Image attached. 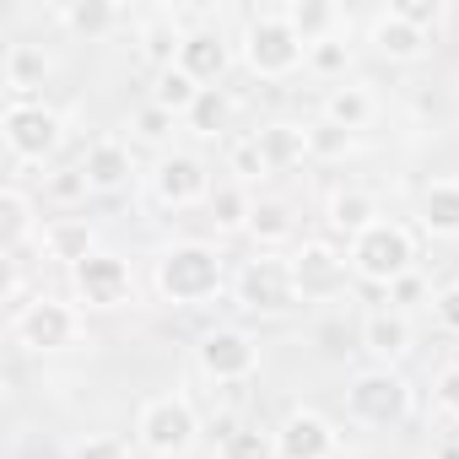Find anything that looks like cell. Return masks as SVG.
I'll return each mask as SVG.
<instances>
[{
	"label": "cell",
	"instance_id": "cell-1",
	"mask_svg": "<svg viewBox=\"0 0 459 459\" xmlns=\"http://www.w3.org/2000/svg\"><path fill=\"white\" fill-rule=\"evenodd\" d=\"M157 287L173 303H205L221 292V255L205 244H178L157 260Z\"/></svg>",
	"mask_w": 459,
	"mask_h": 459
},
{
	"label": "cell",
	"instance_id": "cell-2",
	"mask_svg": "<svg viewBox=\"0 0 459 459\" xmlns=\"http://www.w3.org/2000/svg\"><path fill=\"white\" fill-rule=\"evenodd\" d=\"M411 260H416V249H411V233L400 221H373L368 233L351 238V271L368 281L394 287L400 276H411Z\"/></svg>",
	"mask_w": 459,
	"mask_h": 459
},
{
	"label": "cell",
	"instance_id": "cell-3",
	"mask_svg": "<svg viewBox=\"0 0 459 459\" xmlns=\"http://www.w3.org/2000/svg\"><path fill=\"white\" fill-rule=\"evenodd\" d=\"M244 55H249V65L260 76H287V71H298L308 60V44L292 33L287 17H255L249 33H244Z\"/></svg>",
	"mask_w": 459,
	"mask_h": 459
},
{
	"label": "cell",
	"instance_id": "cell-4",
	"mask_svg": "<svg viewBox=\"0 0 459 459\" xmlns=\"http://www.w3.org/2000/svg\"><path fill=\"white\" fill-rule=\"evenodd\" d=\"M6 146H12V157L44 162V157L60 146V114H55V108H44V103L17 98V103L6 108Z\"/></svg>",
	"mask_w": 459,
	"mask_h": 459
},
{
	"label": "cell",
	"instance_id": "cell-5",
	"mask_svg": "<svg viewBox=\"0 0 459 459\" xmlns=\"http://www.w3.org/2000/svg\"><path fill=\"white\" fill-rule=\"evenodd\" d=\"M346 400H351V416H357V421H373V427H389V421H400V416L411 411V389H405V378L389 373V368L362 373Z\"/></svg>",
	"mask_w": 459,
	"mask_h": 459
},
{
	"label": "cell",
	"instance_id": "cell-6",
	"mask_svg": "<svg viewBox=\"0 0 459 459\" xmlns=\"http://www.w3.org/2000/svg\"><path fill=\"white\" fill-rule=\"evenodd\" d=\"M141 443L152 454H184L195 443V411H189V400H173V394L152 400L141 411Z\"/></svg>",
	"mask_w": 459,
	"mask_h": 459
},
{
	"label": "cell",
	"instance_id": "cell-7",
	"mask_svg": "<svg viewBox=\"0 0 459 459\" xmlns=\"http://www.w3.org/2000/svg\"><path fill=\"white\" fill-rule=\"evenodd\" d=\"M12 330H17V341L33 346V351H60V346H71V335H76V314H71L65 303H55V298H39V303H28V308L12 319Z\"/></svg>",
	"mask_w": 459,
	"mask_h": 459
},
{
	"label": "cell",
	"instance_id": "cell-8",
	"mask_svg": "<svg viewBox=\"0 0 459 459\" xmlns=\"http://www.w3.org/2000/svg\"><path fill=\"white\" fill-rule=\"evenodd\" d=\"M292 287L298 298H341L346 292V255L330 244H303L292 260Z\"/></svg>",
	"mask_w": 459,
	"mask_h": 459
},
{
	"label": "cell",
	"instance_id": "cell-9",
	"mask_svg": "<svg viewBox=\"0 0 459 459\" xmlns=\"http://www.w3.org/2000/svg\"><path fill=\"white\" fill-rule=\"evenodd\" d=\"M238 292L255 314H281L298 303V287H292V260H255L244 276H238Z\"/></svg>",
	"mask_w": 459,
	"mask_h": 459
},
{
	"label": "cell",
	"instance_id": "cell-10",
	"mask_svg": "<svg viewBox=\"0 0 459 459\" xmlns=\"http://www.w3.org/2000/svg\"><path fill=\"white\" fill-rule=\"evenodd\" d=\"M71 276H76L82 303H92V308H114L130 298V265L114 255H87L82 265H71Z\"/></svg>",
	"mask_w": 459,
	"mask_h": 459
},
{
	"label": "cell",
	"instance_id": "cell-11",
	"mask_svg": "<svg viewBox=\"0 0 459 459\" xmlns=\"http://www.w3.org/2000/svg\"><path fill=\"white\" fill-rule=\"evenodd\" d=\"M255 341L244 335V330H211L205 341H200V368L211 373V378H221V384H238V378H249L255 373Z\"/></svg>",
	"mask_w": 459,
	"mask_h": 459
},
{
	"label": "cell",
	"instance_id": "cell-12",
	"mask_svg": "<svg viewBox=\"0 0 459 459\" xmlns=\"http://www.w3.org/2000/svg\"><path fill=\"white\" fill-rule=\"evenodd\" d=\"M276 454L281 459H330L335 454V427L314 411H292L276 432Z\"/></svg>",
	"mask_w": 459,
	"mask_h": 459
},
{
	"label": "cell",
	"instance_id": "cell-13",
	"mask_svg": "<svg viewBox=\"0 0 459 459\" xmlns=\"http://www.w3.org/2000/svg\"><path fill=\"white\" fill-rule=\"evenodd\" d=\"M157 195H162L168 205H189V200H200V195H211V178H205V162H200V157H184V152H173V157H162V168H157Z\"/></svg>",
	"mask_w": 459,
	"mask_h": 459
},
{
	"label": "cell",
	"instance_id": "cell-14",
	"mask_svg": "<svg viewBox=\"0 0 459 459\" xmlns=\"http://www.w3.org/2000/svg\"><path fill=\"white\" fill-rule=\"evenodd\" d=\"M178 71H189L200 87H211L221 71H227V44H221V33H184V49H178Z\"/></svg>",
	"mask_w": 459,
	"mask_h": 459
},
{
	"label": "cell",
	"instance_id": "cell-15",
	"mask_svg": "<svg viewBox=\"0 0 459 459\" xmlns=\"http://www.w3.org/2000/svg\"><path fill=\"white\" fill-rule=\"evenodd\" d=\"M362 341H368V351H378V357H405V351H411V325H405L400 308H378V314H368Z\"/></svg>",
	"mask_w": 459,
	"mask_h": 459
},
{
	"label": "cell",
	"instance_id": "cell-16",
	"mask_svg": "<svg viewBox=\"0 0 459 459\" xmlns=\"http://www.w3.org/2000/svg\"><path fill=\"white\" fill-rule=\"evenodd\" d=\"M421 227L437 238H459V184H427L421 189Z\"/></svg>",
	"mask_w": 459,
	"mask_h": 459
},
{
	"label": "cell",
	"instance_id": "cell-17",
	"mask_svg": "<svg viewBox=\"0 0 459 459\" xmlns=\"http://www.w3.org/2000/svg\"><path fill=\"white\" fill-rule=\"evenodd\" d=\"M82 173H87L92 189H119V184L130 178V152H125L119 141H98V146L82 157Z\"/></svg>",
	"mask_w": 459,
	"mask_h": 459
},
{
	"label": "cell",
	"instance_id": "cell-18",
	"mask_svg": "<svg viewBox=\"0 0 459 459\" xmlns=\"http://www.w3.org/2000/svg\"><path fill=\"white\" fill-rule=\"evenodd\" d=\"M281 17L292 22V33H298L308 49H314V44H325V39H330V28L341 22V12H335V6H325V0H298V6H287Z\"/></svg>",
	"mask_w": 459,
	"mask_h": 459
},
{
	"label": "cell",
	"instance_id": "cell-19",
	"mask_svg": "<svg viewBox=\"0 0 459 459\" xmlns=\"http://www.w3.org/2000/svg\"><path fill=\"white\" fill-rule=\"evenodd\" d=\"M195 98H200V82H195L189 71H178V65L157 71V87H152V103H157V108H168V114H189Z\"/></svg>",
	"mask_w": 459,
	"mask_h": 459
},
{
	"label": "cell",
	"instance_id": "cell-20",
	"mask_svg": "<svg viewBox=\"0 0 459 459\" xmlns=\"http://www.w3.org/2000/svg\"><path fill=\"white\" fill-rule=\"evenodd\" d=\"M184 119H189L195 135H221L227 119H233V98H227L221 87H200V98H195V108Z\"/></svg>",
	"mask_w": 459,
	"mask_h": 459
},
{
	"label": "cell",
	"instance_id": "cell-21",
	"mask_svg": "<svg viewBox=\"0 0 459 459\" xmlns=\"http://www.w3.org/2000/svg\"><path fill=\"white\" fill-rule=\"evenodd\" d=\"M373 44H378V55H389V60H416V55L427 49V33H416V28L400 22V17H384V22L373 28Z\"/></svg>",
	"mask_w": 459,
	"mask_h": 459
},
{
	"label": "cell",
	"instance_id": "cell-22",
	"mask_svg": "<svg viewBox=\"0 0 459 459\" xmlns=\"http://www.w3.org/2000/svg\"><path fill=\"white\" fill-rule=\"evenodd\" d=\"M325 119L341 125V130H362V125L373 119V98H368L362 87H335V92L325 98Z\"/></svg>",
	"mask_w": 459,
	"mask_h": 459
},
{
	"label": "cell",
	"instance_id": "cell-23",
	"mask_svg": "<svg viewBox=\"0 0 459 459\" xmlns=\"http://www.w3.org/2000/svg\"><path fill=\"white\" fill-rule=\"evenodd\" d=\"M330 221L357 238V233H368V227L378 221V211H373V200L362 189H341V195H330Z\"/></svg>",
	"mask_w": 459,
	"mask_h": 459
},
{
	"label": "cell",
	"instance_id": "cell-24",
	"mask_svg": "<svg viewBox=\"0 0 459 459\" xmlns=\"http://www.w3.org/2000/svg\"><path fill=\"white\" fill-rule=\"evenodd\" d=\"M260 141V152H265V168L271 173H281L287 162H298L308 146H303V130H292V125H271V130H260L255 135Z\"/></svg>",
	"mask_w": 459,
	"mask_h": 459
},
{
	"label": "cell",
	"instance_id": "cell-25",
	"mask_svg": "<svg viewBox=\"0 0 459 459\" xmlns=\"http://www.w3.org/2000/svg\"><path fill=\"white\" fill-rule=\"evenodd\" d=\"M221 459H281L276 454V437L260 432V427H233L221 437Z\"/></svg>",
	"mask_w": 459,
	"mask_h": 459
},
{
	"label": "cell",
	"instance_id": "cell-26",
	"mask_svg": "<svg viewBox=\"0 0 459 459\" xmlns=\"http://www.w3.org/2000/svg\"><path fill=\"white\" fill-rule=\"evenodd\" d=\"M249 216H255V205H249V195L238 184L211 189V221L216 227H249Z\"/></svg>",
	"mask_w": 459,
	"mask_h": 459
},
{
	"label": "cell",
	"instance_id": "cell-27",
	"mask_svg": "<svg viewBox=\"0 0 459 459\" xmlns=\"http://www.w3.org/2000/svg\"><path fill=\"white\" fill-rule=\"evenodd\" d=\"M0 238H6V255H22V238H28V195L22 189H6L0 195Z\"/></svg>",
	"mask_w": 459,
	"mask_h": 459
},
{
	"label": "cell",
	"instance_id": "cell-28",
	"mask_svg": "<svg viewBox=\"0 0 459 459\" xmlns=\"http://www.w3.org/2000/svg\"><path fill=\"white\" fill-rule=\"evenodd\" d=\"M249 233H255L260 244H281V238L292 233V211H287L281 200H260L255 216H249Z\"/></svg>",
	"mask_w": 459,
	"mask_h": 459
},
{
	"label": "cell",
	"instance_id": "cell-29",
	"mask_svg": "<svg viewBox=\"0 0 459 459\" xmlns=\"http://www.w3.org/2000/svg\"><path fill=\"white\" fill-rule=\"evenodd\" d=\"M303 146H308L314 157L335 162V157H346V152H351V130H341V125L319 119V125H308V130H303Z\"/></svg>",
	"mask_w": 459,
	"mask_h": 459
},
{
	"label": "cell",
	"instance_id": "cell-30",
	"mask_svg": "<svg viewBox=\"0 0 459 459\" xmlns=\"http://www.w3.org/2000/svg\"><path fill=\"white\" fill-rule=\"evenodd\" d=\"M49 249H55L60 260L82 265V260L92 255V233H87V227H55V233H49Z\"/></svg>",
	"mask_w": 459,
	"mask_h": 459
},
{
	"label": "cell",
	"instance_id": "cell-31",
	"mask_svg": "<svg viewBox=\"0 0 459 459\" xmlns=\"http://www.w3.org/2000/svg\"><path fill=\"white\" fill-rule=\"evenodd\" d=\"M173 49H184V33H178L173 22H152V28H146V55L168 71V65H173Z\"/></svg>",
	"mask_w": 459,
	"mask_h": 459
},
{
	"label": "cell",
	"instance_id": "cell-32",
	"mask_svg": "<svg viewBox=\"0 0 459 459\" xmlns=\"http://www.w3.org/2000/svg\"><path fill=\"white\" fill-rule=\"evenodd\" d=\"M114 6H103V0H92V6H65V22L76 28V33H103V28H114Z\"/></svg>",
	"mask_w": 459,
	"mask_h": 459
},
{
	"label": "cell",
	"instance_id": "cell-33",
	"mask_svg": "<svg viewBox=\"0 0 459 459\" xmlns=\"http://www.w3.org/2000/svg\"><path fill=\"white\" fill-rule=\"evenodd\" d=\"M389 17H400V22H411L416 33H427V28L437 22V0H400Z\"/></svg>",
	"mask_w": 459,
	"mask_h": 459
},
{
	"label": "cell",
	"instance_id": "cell-34",
	"mask_svg": "<svg viewBox=\"0 0 459 459\" xmlns=\"http://www.w3.org/2000/svg\"><path fill=\"white\" fill-rule=\"evenodd\" d=\"M168 130H173V114H168V108H157V103H146V108L135 114V135H141V141H162Z\"/></svg>",
	"mask_w": 459,
	"mask_h": 459
},
{
	"label": "cell",
	"instance_id": "cell-35",
	"mask_svg": "<svg viewBox=\"0 0 459 459\" xmlns=\"http://www.w3.org/2000/svg\"><path fill=\"white\" fill-rule=\"evenodd\" d=\"M233 168H238L244 178H265V173H271V168H265V152H260V141H255V135L233 146Z\"/></svg>",
	"mask_w": 459,
	"mask_h": 459
},
{
	"label": "cell",
	"instance_id": "cell-36",
	"mask_svg": "<svg viewBox=\"0 0 459 459\" xmlns=\"http://www.w3.org/2000/svg\"><path fill=\"white\" fill-rule=\"evenodd\" d=\"M308 65H314V71H325V76H335V71H346V44H335V39H325V44H314V49H308Z\"/></svg>",
	"mask_w": 459,
	"mask_h": 459
},
{
	"label": "cell",
	"instance_id": "cell-37",
	"mask_svg": "<svg viewBox=\"0 0 459 459\" xmlns=\"http://www.w3.org/2000/svg\"><path fill=\"white\" fill-rule=\"evenodd\" d=\"M44 71H49V65H44L33 49H12V87H17V92H28V82L44 76Z\"/></svg>",
	"mask_w": 459,
	"mask_h": 459
},
{
	"label": "cell",
	"instance_id": "cell-38",
	"mask_svg": "<svg viewBox=\"0 0 459 459\" xmlns=\"http://www.w3.org/2000/svg\"><path fill=\"white\" fill-rule=\"evenodd\" d=\"M432 314H437V325H443L448 335H459V287H443V292L432 298Z\"/></svg>",
	"mask_w": 459,
	"mask_h": 459
},
{
	"label": "cell",
	"instance_id": "cell-39",
	"mask_svg": "<svg viewBox=\"0 0 459 459\" xmlns=\"http://www.w3.org/2000/svg\"><path fill=\"white\" fill-rule=\"evenodd\" d=\"M437 405H443L448 416H459V362L437 373Z\"/></svg>",
	"mask_w": 459,
	"mask_h": 459
},
{
	"label": "cell",
	"instance_id": "cell-40",
	"mask_svg": "<svg viewBox=\"0 0 459 459\" xmlns=\"http://www.w3.org/2000/svg\"><path fill=\"white\" fill-rule=\"evenodd\" d=\"M71 459H125V443H114V437H87Z\"/></svg>",
	"mask_w": 459,
	"mask_h": 459
},
{
	"label": "cell",
	"instance_id": "cell-41",
	"mask_svg": "<svg viewBox=\"0 0 459 459\" xmlns=\"http://www.w3.org/2000/svg\"><path fill=\"white\" fill-rule=\"evenodd\" d=\"M87 189H92V184H87V173H82V168H71V173H60V178H55V195H60V200H76V195H87Z\"/></svg>",
	"mask_w": 459,
	"mask_h": 459
},
{
	"label": "cell",
	"instance_id": "cell-42",
	"mask_svg": "<svg viewBox=\"0 0 459 459\" xmlns=\"http://www.w3.org/2000/svg\"><path fill=\"white\" fill-rule=\"evenodd\" d=\"M416 298H421V281H416V276H400V281L389 287V303H416Z\"/></svg>",
	"mask_w": 459,
	"mask_h": 459
}]
</instances>
